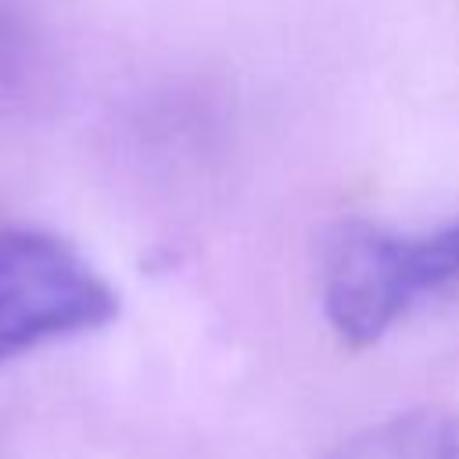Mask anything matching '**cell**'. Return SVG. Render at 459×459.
<instances>
[{"instance_id": "obj_2", "label": "cell", "mask_w": 459, "mask_h": 459, "mask_svg": "<svg viewBox=\"0 0 459 459\" xmlns=\"http://www.w3.org/2000/svg\"><path fill=\"white\" fill-rule=\"evenodd\" d=\"M115 308L111 283L68 240L29 226L0 230V362L97 330Z\"/></svg>"}, {"instance_id": "obj_3", "label": "cell", "mask_w": 459, "mask_h": 459, "mask_svg": "<svg viewBox=\"0 0 459 459\" xmlns=\"http://www.w3.org/2000/svg\"><path fill=\"white\" fill-rule=\"evenodd\" d=\"M326 459H459V416L445 409L398 412L351 434Z\"/></svg>"}, {"instance_id": "obj_4", "label": "cell", "mask_w": 459, "mask_h": 459, "mask_svg": "<svg viewBox=\"0 0 459 459\" xmlns=\"http://www.w3.org/2000/svg\"><path fill=\"white\" fill-rule=\"evenodd\" d=\"M39 68L36 22L14 4L0 0V100L18 97Z\"/></svg>"}, {"instance_id": "obj_1", "label": "cell", "mask_w": 459, "mask_h": 459, "mask_svg": "<svg viewBox=\"0 0 459 459\" xmlns=\"http://www.w3.org/2000/svg\"><path fill=\"white\" fill-rule=\"evenodd\" d=\"M319 283L337 341L377 344L412 308L459 287V222L416 233L348 222L323 251Z\"/></svg>"}]
</instances>
